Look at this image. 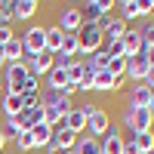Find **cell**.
I'll list each match as a JSON object with an SVG mask.
<instances>
[{"instance_id":"26","label":"cell","mask_w":154,"mask_h":154,"mask_svg":"<svg viewBox=\"0 0 154 154\" xmlns=\"http://www.w3.org/2000/svg\"><path fill=\"white\" fill-rule=\"evenodd\" d=\"M83 62H86V65L93 68V71H102V68L108 65V56H105V49H99V53H93V56H89V59H83Z\"/></svg>"},{"instance_id":"18","label":"cell","mask_w":154,"mask_h":154,"mask_svg":"<svg viewBox=\"0 0 154 154\" xmlns=\"http://www.w3.org/2000/svg\"><path fill=\"white\" fill-rule=\"evenodd\" d=\"M62 37H65V31L59 28V25H46V53H59L62 49Z\"/></svg>"},{"instance_id":"15","label":"cell","mask_w":154,"mask_h":154,"mask_svg":"<svg viewBox=\"0 0 154 154\" xmlns=\"http://www.w3.org/2000/svg\"><path fill=\"white\" fill-rule=\"evenodd\" d=\"M16 120H19L22 130H34L37 123H43V105H37V108H25Z\"/></svg>"},{"instance_id":"11","label":"cell","mask_w":154,"mask_h":154,"mask_svg":"<svg viewBox=\"0 0 154 154\" xmlns=\"http://www.w3.org/2000/svg\"><path fill=\"white\" fill-rule=\"evenodd\" d=\"M148 62L142 59V56H136V59H126V71H123V77L130 83H145V74H148Z\"/></svg>"},{"instance_id":"23","label":"cell","mask_w":154,"mask_h":154,"mask_svg":"<svg viewBox=\"0 0 154 154\" xmlns=\"http://www.w3.org/2000/svg\"><path fill=\"white\" fill-rule=\"evenodd\" d=\"M133 142H136L139 154H151V151H154V130H148V133H136Z\"/></svg>"},{"instance_id":"25","label":"cell","mask_w":154,"mask_h":154,"mask_svg":"<svg viewBox=\"0 0 154 154\" xmlns=\"http://www.w3.org/2000/svg\"><path fill=\"white\" fill-rule=\"evenodd\" d=\"M136 28H139V37H142V43H145V46H154V19H142Z\"/></svg>"},{"instance_id":"1","label":"cell","mask_w":154,"mask_h":154,"mask_svg":"<svg viewBox=\"0 0 154 154\" xmlns=\"http://www.w3.org/2000/svg\"><path fill=\"white\" fill-rule=\"evenodd\" d=\"M3 74H6V93L22 96V93H28V89H37V86H40V80H37L34 74H28L25 62H12V65H6Z\"/></svg>"},{"instance_id":"21","label":"cell","mask_w":154,"mask_h":154,"mask_svg":"<svg viewBox=\"0 0 154 154\" xmlns=\"http://www.w3.org/2000/svg\"><path fill=\"white\" fill-rule=\"evenodd\" d=\"M31 136H34V145L43 151L49 145V139H53V126H49V123H37L34 130H31Z\"/></svg>"},{"instance_id":"28","label":"cell","mask_w":154,"mask_h":154,"mask_svg":"<svg viewBox=\"0 0 154 154\" xmlns=\"http://www.w3.org/2000/svg\"><path fill=\"white\" fill-rule=\"evenodd\" d=\"M102 49H105V56H108V59H126V56H123V43H120V40H108Z\"/></svg>"},{"instance_id":"4","label":"cell","mask_w":154,"mask_h":154,"mask_svg":"<svg viewBox=\"0 0 154 154\" xmlns=\"http://www.w3.org/2000/svg\"><path fill=\"white\" fill-rule=\"evenodd\" d=\"M25 56H40L46 53V25H28V31L22 34Z\"/></svg>"},{"instance_id":"34","label":"cell","mask_w":154,"mask_h":154,"mask_svg":"<svg viewBox=\"0 0 154 154\" xmlns=\"http://www.w3.org/2000/svg\"><path fill=\"white\" fill-rule=\"evenodd\" d=\"M123 154H139V148H136L133 139H126V142H123Z\"/></svg>"},{"instance_id":"39","label":"cell","mask_w":154,"mask_h":154,"mask_svg":"<svg viewBox=\"0 0 154 154\" xmlns=\"http://www.w3.org/2000/svg\"><path fill=\"white\" fill-rule=\"evenodd\" d=\"M31 154H46V151H40V148H34V151H31Z\"/></svg>"},{"instance_id":"3","label":"cell","mask_w":154,"mask_h":154,"mask_svg":"<svg viewBox=\"0 0 154 154\" xmlns=\"http://www.w3.org/2000/svg\"><path fill=\"white\" fill-rule=\"evenodd\" d=\"M120 130L130 133V139H133L136 133H148V130H154V114H151L148 108H123Z\"/></svg>"},{"instance_id":"43","label":"cell","mask_w":154,"mask_h":154,"mask_svg":"<svg viewBox=\"0 0 154 154\" xmlns=\"http://www.w3.org/2000/svg\"><path fill=\"white\" fill-rule=\"evenodd\" d=\"M37 3H40V0H37Z\"/></svg>"},{"instance_id":"5","label":"cell","mask_w":154,"mask_h":154,"mask_svg":"<svg viewBox=\"0 0 154 154\" xmlns=\"http://www.w3.org/2000/svg\"><path fill=\"white\" fill-rule=\"evenodd\" d=\"M53 25H59L65 34H77V31H80V25H83V9L74 6V3H68L65 9H59V19H56Z\"/></svg>"},{"instance_id":"30","label":"cell","mask_w":154,"mask_h":154,"mask_svg":"<svg viewBox=\"0 0 154 154\" xmlns=\"http://www.w3.org/2000/svg\"><path fill=\"white\" fill-rule=\"evenodd\" d=\"M96 9L102 12V16H114V9H117V3H114V0H99V3H96Z\"/></svg>"},{"instance_id":"38","label":"cell","mask_w":154,"mask_h":154,"mask_svg":"<svg viewBox=\"0 0 154 154\" xmlns=\"http://www.w3.org/2000/svg\"><path fill=\"white\" fill-rule=\"evenodd\" d=\"M56 154H74V148H68V151H56Z\"/></svg>"},{"instance_id":"42","label":"cell","mask_w":154,"mask_h":154,"mask_svg":"<svg viewBox=\"0 0 154 154\" xmlns=\"http://www.w3.org/2000/svg\"><path fill=\"white\" fill-rule=\"evenodd\" d=\"M83 3H99V0H83Z\"/></svg>"},{"instance_id":"33","label":"cell","mask_w":154,"mask_h":154,"mask_svg":"<svg viewBox=\"0 0 154 154\" xmlns=\"http://www.w3.org/2000/svg\"><path fill=\"white\" fill-rule=\"evenodd\" d=\"M126 86H130V80H126L123 74H120V77H114V89H111V96H117V93H123Z\"/></svg>"},{"instance_id":"37","label":"cell","mask_w":154,"mask_h":154,"mask_svg":"<svg viewBox=\"0 0 154 154\" xmlns=\"http://www.w3.org/2000/svg\"><path fill=\"white\" fill-rule=\"evenodd\" d=\"M6 68V56H3V46H0V71Z\"/></svg>"},{"instance_id":"17","label":"cell","mask_w":154,"mask_h":154,"mask_svg":"<svg viewBox=\"0 0 154 154\" xmlns=\"http://www.w3.org/2000/svg\"><path fill=\"white\" fill-rule=\"evenodd\" d=\"M3 56H6V65H12V62H22L25 59V46H22V37L12 34V40L3 46Z\"/></svg>"},{"instance_id":"19","label":"cell","mask_w":154,"mask_h":154,"mask_svg":"<svg viewBox=\"0 0 154 154\" xmlns=\"http://www.w3.org/2000/svg\"><path fill=\"white\" fill-rule=\"evenodd\" d=\"M74 154H102V142L93 136H80L74 145Z\"/></svg>"},{"instance_id":"24","label":"cell","mask_w":154,"mask_h":154,"mask_svg":"<svg viewBox=\"0 0 154 154\" xmlns=\"http://www.w3.org/2000/svg\"><path fill=\"white\" fill-rule=\"evenodd\" d=\"M12 142H16V151L19 154H31L37 145H34V136H31V130H25V133H19L16 139H12Z\"/></svg>"},{"instance_id":"6","label":"cell","mask_w":154,"mask_h":154,"mask_svg":"<svg viewBox=\"0 0 154 154\" xmlns=\"http://www.w3.org/2000/svg\"><path fill=\"white\" fill-rule=\"evenodd\" d=\"M111 123H114V120H111V114H108L105 108H96V111H93V114L86 117V133H83V136L102 139V136L108 133V126H111Z\"/></svg>"},{"instance_id":"31","label":"cell","mask_w":154,"mask_h":154,"mask_svg":"<svg viewBox=\"0 0 154 154\" xmlns=\"http://www.w3.org/2000/svg\"><path fill=\"white\" fill-rule=\"evenodd\" d=\"M136 6H139V12H142V19H151V12H154V0H136Z\"/></svg>"},{"instance_id":"7","label":"cell","mask_w":154,"mask_h":154,"mask_svg":"<svg viewBox=\"0 0 154 154\" xmlns=\"http://www.w3.org/2000/svg\"><path fill=\"white\" fill-rule=\"evenodd\" d=\"M102 142V154H123V130H120V123H111L108 126V133L99 139Z\"/></svg>"},{"instance_id":"16","label":"cell","mask_w":154,"mask_h":154,"mask_svg":"<svg viewBox=\"0 0 154 154\" xmlns=\"http://www.w3.org/2000/svg\"><path fill=\"white\" fill-rule=\"evenodd\" d=\"M40 3L37 0H16V22H31L37 16Z\"/></svg>"},{"instance_id":"13","label":"cell","mask_w":154,"mask_h":154,"mask_svg":"<svg viewBox=\"0 0 154 154\" xmlns=\"http://www.w3.org/2000/svg\"><path fill=\"white\" fill-rule=\"evenodd\" d=\"M22 111H25L22 96H16V93H3V96H0V114H3V120L6 117H19Z\"/></svg>"},{"instance_id":"9","label":"cell","mask_w":154,"mask_h":154,"mask_svg":"<svg viewBox=\"0 0 154 154\" xmlns=\"http://www.w3.org/2000/svg\"><path fill=\"white\" fill-rule=\"evenodd\" d=\"M154 89L148 83H130V93H126V108H148Z\"/></svg>"},{"instance_id":"29","label":"cell","mask_w":154,"mask_h":154,"mask_svg":"<svg viewBox=\"0 0 154 154\" xmlns=\"http://www.w3.org/2000/svg\"><path fill=\"white\" fill-rule=\"evenodd\" d=\"M105 71H108V74H114V77H120V74L126 71V59H108Z\"/></svg>"},{"instance_id":"20","label":"cell","mask_w":154,"mask_h":154,"mask_svg":"<svg viewBox=\"0 0 154 154\" xmlns=\"http://www.w3.org/2000/svg\"><path fill=\"white\" fill-rule=\"evenodd\" d=\"M111 89H114V74H108L105 68L96 71V77H93V93H111Z\"/></svg>"},{"instance_id":"32","label":"cell","mask_w":154,"mask_h":154,"mask_svg":"<svg viewBox=\"0 0 154 154\" xmlns=\"http://www.w3.org/2000/svg\"><path fill=\"white\" fill-rule=\"evenodd\" d=\"M12 34H16V31H12V25H0V46H6V43L12 40Z\"/></svg>"},{"instance_id":"2","label":"cell","mask_w":154,"mask_h":154,"mask_svg":"<svg viewBox=\"0 0 154 154\" xmlns=\"http://www.w3.org/2000/svg\"><path fill=\"white\" fill-rule=\"evenodd\" d=\"M77 43H80V56L77 59H89L93 53H99V49L105 46V31H102L96 22H83L80 31H77Z\"/></svg>"},{"instance_id":"14","label":"cell","mask_w":154,"mask_h":154,"mask_svg":"<svg viewBox=\"0 0 154 154\" xmlns=\"http://www.w3.org/2000/svg\"><path fill=\"white\" fill-rule=\"evenodd\" d=\"M62 126L71 130L74 136H83V133H86V111H83V108H71V114L62 120Z\"/></svg>"},{"instance_id":"41","label":"cell","mask_w":154,"mask_h":154,"mask_svg":"<svg viewBox=\"0 0 154 154\" xmlns=\"http://www.w3.org/2000/svg\"><path fill=\"white\" fill-rule=\"evenodd\" d=\"M71 3H74V6H80V3H83V0H71Z\"/></svg>"},{"instance_id":"27","label":"cell","mask_w":154,"mask_h":154,"mask_svg":"<svg viewBox=\"0 0 154 154\" xmlns=\"http://www.w3.org/2000/svg\"><path fill=\"white\" fill-rule=\"evenodd\" d=\"M0 130H3V136H6V139H16L19 133H25L22 126H19V120H16V117H6V120H3V126H0Z\"/></svg>"},{"instance_id":"22","label":"cell","mask_w":154,"mask_h":154,"mask_svg":"<svg viewBox=\"0 0 154 154\" xmlns=\"http://www.w3.org/2000/svg\"><path fill=\"white\" fill-rule=\"evenodd\" d=\"M59 56H65V59H77V56H80L77 34H65V37H62V49H59Z\"/></svg>"},{"instance_id":"10","label":"cell","mask_w":154,"mask_h":154,"mask_svg":"<svg viewBox=\"0 0 154 154\" xmlns=\"http://www.w3.org/2000/svg\"><path fill=\"white\" fill-rule=\"evenodd\" d=\"M120 43H123V56L126 59H136L139 53H142V37H139V28H136V25H130V28H126V34L120 37Z\"/></svg>"},{"instance_id":"35","label":"cell","mask_w":154,"mask_h":154,"mask_svg":"<svg viewBox=\"0 0 154 154\" xmlns=\"http://www.w3.org/2000/svg\"><path fill=\"white\" fill-rule=\"evenodd\" d=\"M6 145H9V139L3 136V130H0V154H3V151H6Z\"/></svg>"},{"instance_id":"12","label":"cell","mask_w":154,"mask_h":154,"mask_svg":"<svg viewBox=\"0 0 154 154\" xmlns=\"http://www.w3.org/2000/svg\"><path fill=\"white\" fill-rule=\"evenodd\" d=\"M65 74H68V86H71V93H77V86H80V80H83L86 74H96V71L89 68V65H86L83 59H74L71 65H68V71H65Z\"/></svg>"},{"instance_id":"40","label":"cell","mask_w":154,"mask_h":154,"mask_svg":"<svg viewBox=\"0 0 154 154\" xmlns=\"http://www.w3.org/2000/svg\"><path fill=\"white\" fill-rule=\"evenodd\" d=\"M114 3H117V6H120V3H130V0H114Z\"/></svg>"},{"instance_id":"36","label":"cell","mask_w":154,"mask_h":154,"mask_svg":"<svg viewBox=\"0 0 154 154\" xmlns=\"http://www.w3.org/2000/svg\"><path fill=\"white\" fill-rule=\"evenodd\" d=\"M3 93H6V74L0 71V96H3Z\"/></svg>"},{"instance_id":"8","label":"cell","mask_w":154,"mask_h":154,"mask_svg":"<svg viewBox=\"0 0 154 154\" xmlns=\"http://www.w3.org/2000/svg\"><path fill=\"white\" fill-rule=\"evenodd\" d=\"M53 53H40V56H25L22 62H25V68H28V74H34L37 80L40 77H46L49 71H53Z\"/></svg>"}]
</instances>
